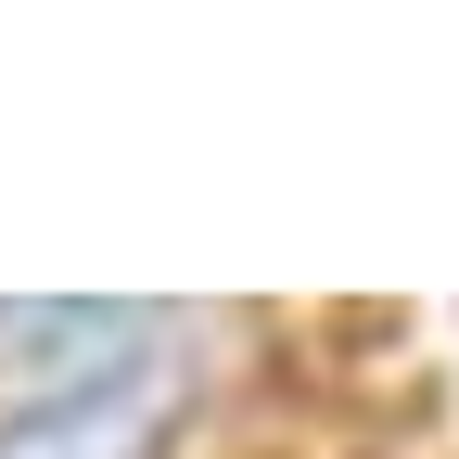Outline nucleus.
<instances>
[{
    "label": "nucleus",
    "instance_id": "f257e3e1",
    "mask_svg": "<svg viewBox=\"0 0 459 459\" xmlns=\"http://www.w3.org/2000/svg\"><path fill=\"white\" fill-rule=\"evenodd\" d=\"M192 409V332L179 319H128L102 358L51 370L13 421H0V459H153Z\"/></svg>",
    "mask_w": 459,
    "mask_h": 459
}]
</instances>
